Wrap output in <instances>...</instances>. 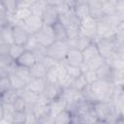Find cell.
I'll return each instance as SVG.
<instances>
[{
	"label": "cell",
	"mask_w": 124,
	"mask_h": 124,
	"mask_svg": "<svg viewBox=\"0 0 124 124\" xmlns=\"http://www.w3.org/2000/svg\"><path fill=\"white\" fill-rule=\"evenodd\" d=\"M1 94H2V93H1V92H0V98H1Z\"/></svg>",
	"instance_id": "obj_58"
},
{
	"label": "cell",
	"mask_w": 124,
	"mask_h": 124,
	"mask_svg": "<svg viewBox=\"0 0 124 124\" xmlns=\"http://www.w3.org/2000/svg\"><path fill=\"white\" fill-rule=\"evenodd\" d=\"M9 77H10V79H11V83H12V87L16 90H22L26 87V84H27V81L23 78H21L20 77L16 76V74L14 73H11L9 74Z\"/></svg>",
	"instance_id": "obj_30"
},
{
	"label": "cell",
	"mask_w": 124,
	"mask_h": 124,
	"mask_svg": "<svg viewBox=\"0 0 124 124\" xmlns=\"http://www.w3.org/2000/svg\"><path fill=\"white\" fill-rule=\"evenodd\" d=\"M2 117H3V107H2V103L0 102V122L2 120Z\"/></svg>",
	"instance_id": "obj_57"
},
{
	"label": "cell",
	"mask_w": 124,
	"mask_h": 124,
	"mask_svg": "<svg viewBox=\"0 0 124 124\" xmlns=\"http://www.w3.org/2000/svg\"><path fill=\"white\" fill-rule=\"evenodd\" d=\"M63 3H65L71 9H74L75 4H76V0H63Z\"/></svg>",
	"instance_id": "obj_54"
},
{
	"label": "cell",
	"mask_w": 124,
	"mask_h": 124,
	"mask_svg": "<svg viewBox=\"0 0 124 124\" xmlns=\"http://www.w3.org/2000/svg\"><path fill=\"white\" fill-rule=\"evenodd\" d=\"M83 56H82V52L79 49L77 48H70L67 51V54L63 60L64 64L67 65H72V66H78L79 67L82 63H83Z\"/></svg>",
	"instance_id": "obj_8"
},
{
	"label": "cell",
	"mask_w": 124,
	"mask_h": 124,
	"mask_svg": "<svg viewBox=\"0 0 124 124\" xmlns=\"http://www.w3.org/2000/svg\"><path fill=\"white\" fill-rule=\"evenodd\" d=\"M63 87L58 83V82H50V81H46L45 89L42 93V95L46 98L49 102L60 98L61 97V93H62Z\"/></svg>",
	"instance_id": "obj_7"
},
{
	"label": "cell",
	"mask_w": 124,
	"mask_h": 124,
	"mask_svg": "<svg viewBox=\"0 0 124 124\" xmlns=\"http://www.w3.org/2000/svg\"><path fill=\"white\" fill-rule=\"evenodd\" d=\"M25 50L24 46L22 45H18V44H16V43H13L11 46H10V49H9V55L16 61L20 55L21 53Z\"/></svg>",
	"instance_id": "obj_35"
},
{
	"label": "cell",
	"mask_w": 124,
	"mask_h": 124,
	"mask_svg": "<svg viewBox=\"0 0 124 124\" xmlns=\"http://www.w3.org/2000/svg\"><path fill=\"white\" fill-rule=\"evenodd\" d=\"M65 108H67V103L61 97L49 102V115L51 117H54Z\"/></svg>",
	"instance_id": "obj_18"
},
{
	"label": "cell",
	"mask_w": 124,
	"mask_h": 124,
	"mask_svg": "<svg viewBox=\"0 0 124 124\" xmlns=\"http://www.w3.org/2000/svg\"><path fill=\"white\" fill-rule=\"evenodd\" d=\"M89 6V16L93 18L99 20L104 16V13L102 10V2L100 0H88Z\"/></svg>",
	"instance_id": "obj_16"
},
{
	"label": "cell",
	"mask_w": 124,
	"mask_h": 124,
	"mask_svg": "<svg viewBox=\"0 0 124 124\" xmlns=\"http://www.w3.org/2000/svg\"><path fill=\"white\" fill-rule=\"evenodd\" d=\"M35 62H37V60H36V58H35L33 52L30 51V50H26V49H25V50L21 53V55L16 60V63L17 65H20V66L25 67V68H28V69H29Z\"/></svg>",
	"instance_id": "obj_14"
},
{
	"label": "cell",
	"mask_w": 124,
	"mask_h": 124,
	"mask_svg": "<svg viewBox=\"0 0 124 124\" xmlns=\"http://www.w3.org/2000/svg\"><path fill=\"white\" fill-rule=\"evenodd\" d=\"M11 88H13V87H12V83H11V79H10L9 75L0 78V92L1 93L5 92Z\"/></svg>",
	"instance_id": "obj_45"
},
{
	"label": "cell",
	"mask_w": 124,
	"mask_h": 124,
	"mask_svg": "<svg viewBox=\"0 0 124 124\" xmlns=\"http://www.w3.org/2000/svg\"><path fill=\"white\" fill-rule=\"evenodd\" d=\"M73 123V114L68 109L65 108L53 117V124H70Z\"/></svg>",
	"instance_id": "obj_22"
},
{
	"label": "cell",
	"mask_w": 124,
	"mask_h": 124,
	"mask_svg": "<svg viewBox=\"0 0 124 124\" xmlns=\"http://www.w3.org/2000/svg\"><path fill=\"white\" fill-rule=\"evenodd\" d=\"M66 31H67V38L68 39L77 38L80 34V32H79V24H70V25L66 26Z\"/></svg>",
	"instance_id": "obj_38"
},
{
	"label": "cell",
	"mask_w": 124,
	"mask_h": 124,
	"mask_svg": "<svg viewBox=\"0 0 124 124\" xmlns=\"http://www.w3.org/2000/svg\"><path fill=\"white\" fill-rule=\"evenodd\" d=\"M92 110L98 123H106L108 115L111 112L109 101H95L92 104Z\"/></svg>",
	"instance_id": "obj_3"
},
{
	"label": "cell",
	"mask_w": 124,
	"mask_h": 124,
	"mask_svg": "<svg viewBox=\"0 0 124 124\" xmlns=\"http://www.w3.org/2000/svg\"><path fill=\"white\" fill-rule=\"evenodd\" d=\"M0 14H6V10H5V8H4L1 0H0Z\"/></svg>",
	"instance_id": "obj_56"
},
{
	"label": "cell",
	"mask_w": 124,
	"mask_h": 124,
	"mask_svg": "<svg viewBox=\"0 0 124 124\" xmlns=\"http://www.w3.org/2000/svg\"><path fill=\"white\" fill-rule=\"evenodd\" d=\"M0 41L9 45L14 43L13 37V26L9 23H6L0 27Z\"/></svg>",
	"instance_id": "obj_19"
},
{
	"label": "cell",
	"mask_w": 124,
	"mask_h": 124,
	"mask_svg": "<svg viewBox=\"0 0 124 124\" xmlns=\"http://www.w3.org/2000/svg\"><path fill=\"white\" fill-rule=\"evenodd\" d=\"M2 107H3V117L1 122L12 124L13 115L15 113V108L13 107V104H2Z\"/></svg>",
	"instance_id": "obj_29"
},
{
	"label": "cell",
	"mask_w": 124,
	"mask_h": 124,
	"mask_svg": "<svg viewBox=\"0 0 124 124\" xmlns=\"http://www.w3.org/2000/svg\"><path fill=\"white\" fill-rule=\"evenodd\" d=\"M65 66H66L67 75H68V77H70L72 79L78 78V76H80V75L82 74L80 68L78 67V66H72V65H67V64H65Z\"/></svg>",
	"instance_id": "obj_42"
},
{
	"label": "cell",
	"mask_w": 124,
	"mask_h": 124,
	"mask_svg": "<svg viewBox=\"0 0 124 124\" xmlns=\"http://www.w3.org/2000/svg\"><path fill=\"white\" fill-rule=\"evenodd\" d=\"M52 28V32L54 35V39L58 40V41H67V31H66V27L63 23H61L59 20H57L56 22H54L51 25Z\"/></svg>",
	"instance_id": "obj_20"
},
{
	"label": "cell",
	"mask_w": 124,
	"mask_h": 124,
	"mask_svg": "<svg viewBox=\"0 0 124 124\" xmlns=\"http://www.w3.org/2000/svg\"><path fill=\"white\" fill-rule=\"evenodd\" d=\"M115 29L108 25L102 18L97 21L96 26V39L97 38H109L114 35Z\"/></svg>",
	"instance_id": "obj_11"
},
{
	"label": "cell",
	"mask_w": 124,
	"mask_h": 124,
	"mask_svg": "<svg viewBox=\"0 0 124 124\" xmlns=\"http://www.w3.org/2000/svg\"><path fill=\"white\" fill-rule=\"evenodd\" d=\"M94 42L98 48L99 54L102 55L105 59L114 53L116 45L113 40V36L109 38H97L94 40Z\"/></svg>",
	"instance_id": "obj_4"
},
{
	"label": "cell",
	"mask_w": 124,
	"mask_h": 124,
	"mask_svg": "<svg viewBox=\"0 0 124 124\" xmlns=\"http://www.w3.org/2000/svg\"><path fill=\"white\" fill-rule=\"evenodd\" d=\"M13 16L16 18V21L18 22H21L23 20H25L30 15H31V12H30V8L28 7H24V6H17V8L16 9V11L12 14Z\"/></svg>",
	"instance_id": "obj_27"
},
{
	"label": "cell",
	"mask_w": 124,
	"mask_h": 124,
	"mask_svg": "<svg viewBox=\"0 0 124 124\" xmlns=\"http://www.w3.org/2000/svg\"><path fill=\"white\" fill-rule=\"evenodd\" d=\"M46 83V78H31L27 84H26V88L37 93V94H42L45 86Z\"/></svg>",
	"instance_id": "obj_15"
},
{
	"label": "cell",
	"mask_w": 124,
	"mask_h": 124,
	"mask_svg": "<svg viewBox=\"0 0 124 124\" xmlns=\"http://www.w3.org/2000/svg\"><path fill=\"white\" fill-rule=\"evenodd\" d=\"M38 45H39V42H38V40H37L35 34H30L29 37H28V39L26 40L25 44L23 45V46H24V48H25L26 50H30V51H31V50H33Z\"/></svg>",
	"instance_id": "obj_41"
},
{
	"label": "cell",
	"mask_w": 124,
	"mask_h": 124,
	"mask_svg": "<svg viewBox=\"0 0 124 124\" xmlns=\"http://www.w3.org/2000/svg\"><path fill=\"white\" fill-rule=\"evenodd\" d=\"M83 76H84V78H85V79H86V81H87L88 84H91V83H93L94 81H96L98 79L97 75H96V72L93 71V70H90V69L87 70V71H85L83 73Z\"/></svg>",
	"instance_id": "obj_48"
},
{
	"label": "cell",
	"mask_w": 124,
	"mask_h": 124,
	"mask_svg": "<svg viewBox=\"0 0 124 124\" xmlns=\"http://www.w3.org/2000/svg\"><path fill=\"white\" fill-rule=\"evenodd\" d=\"M41 62H42L43 65L46 68V70H49V69L53 68V67L58 63L56 60H54L52 57H50V56H48V55H46V56L41 60Z\"/></svg>",
	"instance_id": "obj_47"
},
{
	"label": "cell",
	"mask_w": 124,
	"mask_h": 124,
	"mask_svg": "<svg viewBox=\"0 0 124 124\" xmlns=\"http://www.w3.org/2000/svg\"><path fill=\"white\" fill-rule=\"evenodd\" d=\"M37 124H53V117L50 115H46L38 119Z\"/></svg>",
	"instance_id": "obj_50"
},
{
	"label": "cell",
	"mask_w": 124,
	"mask_h": 124,
	"mask_svg": "<svg viewBox=\"0 0 124 124\" xmlns=\"http://www.w3.org/2000/svg\"><path fill=\"white\" fill-rule=\"evenodd\" d=\"M87 85H88V83H87L83 74H81L80 76H78L76 78H73L72 82H71V87H73L74 89H76L78 91H82Z\"/></svg>",
	"instance_id": "obj_33"
},
{
	"label": "cell",
	"mask_w": 124,
	"mask_h": 124,
	"mask_svg": "<svg viewBox=\"0 0 124 124\" xmlns=\"http://www.w3.org/2000/svg\"><path fill=\"white\" fill-rule=\"evenodd\" d=\"M19 92H20V96L25 100L28 107H33L38 102V99L40 97V94H37V93L27 89L26 87L22 90H19Z\"/></svg>",
	"instance_id": "obj_24"
},
{
	"label": "cell",
	"mask_w": 124,
	"mask_h": 124,
	"mask_svg": "<svg viewBox=\"0 0 124 124\" xmlns=\"http://www.w3.org/2000/svg\"><path fill=\"white\" fill-rule=\"evenodd\" d=\"M30 33L25 29V27L22 25L21 22H18L13 26V37H14V43L18 45H24L26 40L28 39Z\"/></svg>",
	"instance_id": "obj_10"
},
{
	"label": "cell",
	"mask_w": 124,
	"mask_h": 124,
	"mask_svg": "<svg viewBox=\"0 0 124 124\" xmlns=\"http://www.w3.org/2000/svg\"><path fill=\"white\" fill-rule=\"evenodd\" d=\"M1 2L7 14H13L18 6V0H1Z\"/></svg>",
	"instance_id": "obj_39"
},
{
	"label": "cell",
	"mask_w": 124,
	"mask_h": 124,
	"mask_svg": "<svg viewBox=\"0 0 124 124\" xmlns=\"http://www.w3.org/2000/svg\"><path fill=\"white\" fill-rule=\"evenodd\" d=\"M32 110L38 119L49 115V103H36L32 107Z\"/></svg>",
	"instance_id": "obj_25"
},
{
	"label": "cell",
	"mask_w": 124,
	"mask_h": 124,
	"mask_svg": "<svg viewBox=\"0 0 124 124\" xmlns=\"http://www.w3.org/2000/svg\"><path fill=\"white\" fill-rule=\"evenodd\" d=\"M13 107L15 108L16 111H25V109L27 108V103L25 102V100L19 95L16 101L13 103Z\"/></svg>",
	"instance_id": "obj_43"
},
{
	"label": "cell",
	"mask_w": 124,
	"mask_h": 124,
	"mask_svg": "<svg viewBox=\"0 0 124 124\" xmlns=\"http://www.w3.org/2000/svg\"><path fill=\"white\" fill-rule=\"evenodd\" d=\"M110 82L114 85H124V70H112Z\"/></svg>",
	"instance_id": "obj_34"
},
{
	"label": "cell",
	"mask_w": 124,
	"mask_h": 124,
	"mask_svg": "<svg viewBox=\"0 0 124 124\" xmlns=\"http://www.w3.org/2000/svg\"><path fill=\"white\" fill-rule=\"evenodd\" d=\"M58 18H59V14H58L56 8L46 5V10L43 14V16H42L44 24L51 26L54 22H56L58 20Z\"/></svg>",
	"instance_id": "obj_13"
},
{
	"label": "cell",
	"mask_w": 124,
	"mask_h": 124,
	"mask_svg": "<svg viewBox=\"0 0 124 124\" xmlns=\"http://www.w3.org/2000/svg\"><path fill=\"white\" fill-rule=\"evenodd\" d=\"M21 23L30 34H35L44 25L42 17L34 15H30L25 20L21 21Z\"/></svg>",
	"instance_id": "obj_9"
},
{
	"label": "cell",
	"mask_w": 124,
	"mask_h": 124,
	"mask_svg": "<svg viewBox=\"0 0 124 124\" xmlns=\"http://www.w3.org/2000/svg\"><path fill=\"white\" fill-rule=\"evenodd\" d=\"M35 36L39 42L40 45L45 46H48L49 45H51L55 39H54V35L52 32V28L50 25H46L44 24L36 33Z\"/></svg>",
	"instance_id": "obj_6"
},
{
	"label": "cell",
	"mask_w": 124,
	"mask_h": 124,
	"mask_svg": "<svg viewBox=\"0 0 124 124\" xmlns=\"http://www.w3.org/2000/svg\"><path fill=\"white\" fill-rule=\"evenodd\" d=\"M93 40H91L90 38H88L84 35H81V34H79L77 38L67 40L70 48H77L79 50H83Z\"/></svg>",
	"instance_id": "obj_12"
},
{
	"label": "cell",
	"mask_w": 124,
	"mask_h": 124,
	"mask_svg": "<svg viewBox=\"0 0 124 124\" xmlns=\"http://www.w3.org/2000/svg\"><path fill=\"white\" fill-rule=\"evenodd\" d=\"M112 70H113V69H112V68L106 62V60H105V62H104L95 72H96V75H97L98 79L110 81Z\"/></svg>",
	"instance_id": "obj_21"
},
{
	"label": "cell",
	"mask_w": 124,
	"mask_h": 124,
	"mask_svg": "<svg viewBox=\"0 0 124 124\" xmlns=\"http://www.w3.org/2000/svg\"><path fill=\"white\" fill-rule=\"evenodd\" d=\"M103 20H105L108 25H110L112 28H116L118 25H120L121 23L124 22V17L116 15V14H112V15H107L104 16L102 17Z\"/></svg>",
	"instance_id": "obj_31"
},
{
	"label": "cell",
	"mask_w": 124,
	"mask_h": 124,
	"mask_svg": "<svg viewBox=\"0 0 124 124\" xmlns=\"http://www.w3.org/2000/svg\"><path fill=\"white\" fill-rule=\"evenodd\" d=\"M29 73H30V78H46L47 70L46 68L43 65L41 61L35 62L30 68H29Z\"/></svg>",
	"instance_id": "obj_17"
},
{
	"label": "cell",
	"mask_w": 124,
	"mask_h": 124,
	"mask_svg": "<svg viewBox=\"0 0 124 124\" xmlns=\"http://www.w3.org/2000/svg\"><path fill=\"white\" fill-rule=\"evenodd\" d=\"M8 75H9L8 71H7L5 68H3V67H1V66H0V78L5 77V76H8Z\"/></svg>",
	"instance_id": "obj_55"
},
{
	"label": "cell",
	"mask_w": 124,
	"mask_h": 124,
	"mask_svg": "<svg viewBox=\"0 0 124 124\" xmlns=\"http://www.w3.org/2000/svg\"><path fill=\"white\" fill-rule=\"evenodd\" d=\"M97 19L93 18L91 16H87L79 20V32L81 35H84L91 40L96 39V26Z\"/></svg>",
	"instance_id": "obj_5"
},
{
	"label": "cell",
	"mask_w": 124,
	"mask_h": 124,
	"mask_svg": "<svg viewBox=\"0 0 124 124\" xmlns=\"http://www.w3.org/2000/svg\"><path fill=\"white\" fill-rule=\"evenodd\" d=\"M36 58L37 61H41L46 55V46H42V45H38L33 50H31Z\"/></svg>",
	"instance_id": "obj_40"
},
{
	"label": "cell",
	"mask_w": 124,
	"mask_h": 124,
	"mask_svg": "<svg viewBox=\"0 0 124 124\" xmlns=\"http://www.w3.org/2000/svg\"><path fill=\"white\" fill-rule=\"evenodd\" d=\"M20 95V92L18 90H16L14 88H11L1 94L0 102L2 104H13L16 99Z\"/></svg>",
	"instance_id": "obj_26"
},
{
	"label": "cell",
	"mask_w": 124,
	"mask_h": 124,
	"mask_svg": "<svg viewBox=\"0 0 124 124\" xmlns=\"http://www.w3.org/2000/svg\"><path fill=\"white\" fill-rule=\"evenodd\" d=\"M38 0H19L18 1V5L19 6H24V7H28L30 8L34 3H36Z\"/></svg>",
	"instance_id": "obj_52"
},
{
	"label": "cell",
	"mask_w": 124,
	"mask_h": 124,
	"mask_svg": "<svg viewBox=\"0 0 124 124\" xmlns=\"http://www.w3.org/2000/svg\"><path fill=\"white\" fill-rule=\"evenodd\" d=\"M102 10L104 16L115 14V3L112 0H107L102 3Z\"/></svg>",
	"instance_id": "obj_37"
},
{
	"label": "cell",
	"mask_w": 124,
	"mask_h": 124,
	"mask_svg": "<svg viewBox=\"0 0 124 124\" xmlns=\"http://www.w3.org/2000/svg\"><path fill=\"white\" fill-rule=\"evenodd\" d=\"M106 62L112 68L116 70H124V56L112 53L109 57L105 59Z\"/></svg>",
	"instance_id": "obj_23"
},
{
	"label": "cell",
	"mask_w": 124,
	"mask_h": 124,
	"mask_svg": "<svg viewBox=\"0 0 124 124\" xmlns=\"http://www.w3.org/2000/svg\"><path fill=\"white\" fill-rule=\"evenodd\" d=\"M104 62H105V58H104L102 55L98 54V55H96L95 57L91 58L90 60L86 61L85 63L87 64V66H88V68H89L90 70L96 71V70H97V69H98Z\"/></svg>",
	"instance_id": "obj_36"
},
{
	"label": "cell",
	"mask_w": 124,
	"mask_h": 124,
	"mask_svg": "<svg viewBox=\"0 0 124 124\" xmlns=\"http://www.w3.org/2000/svg\"><path fill=\"white\" fill-rule=\"evenodd\" d=\"M115 14L124 17V0H118L115 2Z\"/></svg>",
	"instance_id": "obj_49"
},
{
	"label": "cell",
	"mask_w": 124,
	"mask_h": 124,
	"mask_svg": "<svg viewBox=\"0 0 124 124\" xmlns=\"http://www.w3.org/2000/svg\"><path fill=\"white\" fill-rule=\"evenodd\" d=\"M25 124H37L38 122V118L36 117L35 113L32 110V107H27V108L25 109Z\"/></svg>",
	"instance_id": "obj_44"
},
{
	"label": "cell",
	"mask_w": 124,
	"mask_h": 124,
	"mask_svg": "<svg viewBox=\"0 0 124 124\" xmlns=\"http://www.w3.org/2000/svg\"><path fill=\"white\" fill-rule=\"evenodd\" d=\"M25 111H16L13 115V123L12 124H25Z\"/></svg>",
	"instance_id": "obj_46"
},
{
	"label": "cell",
	"mask_w": 124,
	"mask_h": 124,
	"mask_svg": "<svg viewBox=\"0 0 124 124\" xmlns=\"http://www.w3.org/2000/svg\"><path fill=\"white\" fill-rule=\"evenodd\" d=\"M46 8V3L45 1H43V0H38L36 3H34L30 7L31 15H34V16L42 17Z\"/></svg>",
	"instance_id": "obj_32"
},
{
	"label": "cell",
	"mask_w": 124,
	"mask_h": 124,
	"mask_svg": "<svg viewBox=\"0 0 124 124\" xmlns=\"http://www.w3.org/2000/svg\"><path fill=\"white\" fill-rule=\"evenodd\" d=\"M18 1H19V0H18Z\"/></svg>",
	"instance_id": "obj_59"
},
{
	"label": "cell",
	"mask_w": 124,
	"mask_h": 124,
	"mask_svg": "<svg viewBox=\"0 0 124 124\" xmlns=\"http://www.w3.org/2000/svg\"><path fill=\"white\" fill-rule=\"evenodd\" d=\"M0 42H1V41H0Z\"/></svg>",
	"instance_id": "obj_60"
},
{
	"label": "cell",
	"mask_w": 124,
	"mask_h": 124,
	"mask_svg": "<svg viewBox=\"0 0 124 124\" xmlns=\"http://www.w3.org/2000/svg\"><path fill=\"white\" fill-rule=\"evenodd\" d=\"M10 46H11V45H9V44L0 42V55H6V54H9Z\"/></svg>",
	"instance_id": "obj_51"
},
{
	"label": "cell",
	"mask_w": 124,
	"mask_h": 124,
	"mask_svg": "<svg viewBox=\"0 0 124 124\" xmlns=\"http://www.w3.org/2000/svg\"><path fill=\"white\" fill-rule=\"evenodd\" d=\"M93 100L95 101H109L113 84L108 80L97 79L91 84H88Z\"/></svg>",
	"instance_id": "obj_1"
},
{
	"label": "cell",
	"mask_w": 124,
	"mask_h": 124,
	"mask_svg": "<svg viewBox=\"0 0 124 124\" xmlns=\"http://www.w3.org/2000/svg\"><path fill=\"white\" fill-rule=\"evenodd\" d=\"M46 5L52 6V7H57L63 3V0H45Z\"/></svg>",
	"instance_id": "obj_53"
},
{
	"label": "cell",
	"mask_w": 124,
	"mask_h": 124,
	"mask_svg": "<svg viewBox=\"0 0 124 124\" xmlns=\"http://www.w3.org/2000/svg\"><path fill=\"white\" fill-rule=\"evenodd\" d=\"M82 52V56H83V61L86 62L88 60H90L91 58L95 57L96 55L99 54V51H98V48L96 46V44L94 41H92L83 50H81Z\"/></svg>",
	"instance_id": "obj_28"
},
{
	"label": "cell",
	"mask_w": 124,
	"mask_h": 124,
	"mask_svg": "<svg viewBox=\"0 0 124 124\" xmlns=\"http://www.w3.org/2000/svg\"><path fill=\"white\" fill-rule=\"evenodd\" d=\"M68 49L69 45L67 41L55 40L51 45L46 46V55L52 57L57 62H63Z\"/></svg>",
	"instance_id": "obj_2"
}]
</instances>
